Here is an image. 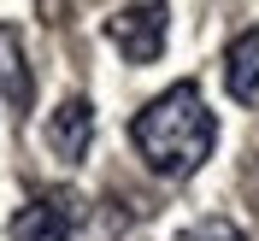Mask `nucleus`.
<instances>
[{
	"instance_id": "nucleus-1",
	"label": "nucleus",
	"mask_w": 259,
	"mask_h": 241,
	"mask_svg": "<svg viewBox=\"0 0 259 241\" xmlns=\"http://www.w3.org/2000/svg\"><path fill=\"white\" fill-rule=\"evenodd\" d=\"M130 141L147 159V171H159V177H194L212 159L218 118L206 112V100H200L194 82H177V88H165L159 100H147L142 112H136Z\"/></svg>"
},
{
	"instance_id": "nucleus-4",
	"label": "nucleus",
	"mask_w": 259,
	"mask_h": 241,
	"mask_svg": "<svg viewBox=\"0 0 259 241\" xmlns=\"http://www.w3.org/2000/svg\"><path fill=\"white\" fill-rule=\"evenodd\" d=\"M89 141H95V106H89L82 94L59 100L53 118H48V147H53V159H71V165H77L82 153H89Z\"/></svg>"
},
{
	"instance_id": "nucleus-3",
	"label": "nucleus",
	"mask_w": 259,
	"mask_h": 241,
	"mask_svg": "<svg viewBox=\"0 0 259 241\" xmlns=\"http://www.w3.org/2000/svg\"><path fill=\"white\" fill-rule=\"evenodd\" d=\"M77 224V200L71 194H41L12 218V241H71Z\"/></svg>"
},
{
	"instance_id": "nucleus-6",
	"label": "nucleus",
	"mask_w": 259,
	"mask_h": 241,
	"mask_svg": "<svg viewBox=\"0 0 259 241\" xmlns=\"http://www.w3.org/2000/svg\"><path fill=\"white\" fill-rule=\"evenodd\" d=\"M0 100L6 106L35 100V77H30V59H24V41H18L12 24H0Z\"/></svg>"
},
{
	"instance_id": "nucleus-7",
	"label": "nucleus",
	"mask_w": 259,
	"mask_h": 241,
	"mask_svg": "<svg viewBox=\"0 0 259 241\" xmlns=\"http://www.w3.org/2000/svg\"><path fill=\"white\" fill-rule=\"evenodd\" d=\"M183 241H247V235H242L236 224H230V218H206V224H194Z\"/></svg>"
},
{
	"instance_id": "nucleus-5",
	"label": "nucleus",
	"mask_w": 259,
	"mask_h": 241,
	"mask_svg": "<svg viewBox=\"0 0 259 241\" xmlns=\"http://www.w3.org/2000/svg\"><path fill=\"white\" fill-rule=\"evenodd\" d=\"M224 88H230V100L259 106V30H242L224 47Z\"/></svg>"
},
{
	"instance_id": "nucleus-2",
	"label": "nucleus",
	"mask_w": 259,
	"mask_h": 241,
	"mask_svg": "<svg viewBox=\"0 0 259 241\" xmlns=\"http://www.w3.org/2000/svg\"><path fill=\"white\" fill-rule=\"evenodd\" d=\"M165 35H171V12L165 0H130L106 18V41L124 53L130 65H153L165 53Z\"/></svg>"
}]
</instances>
